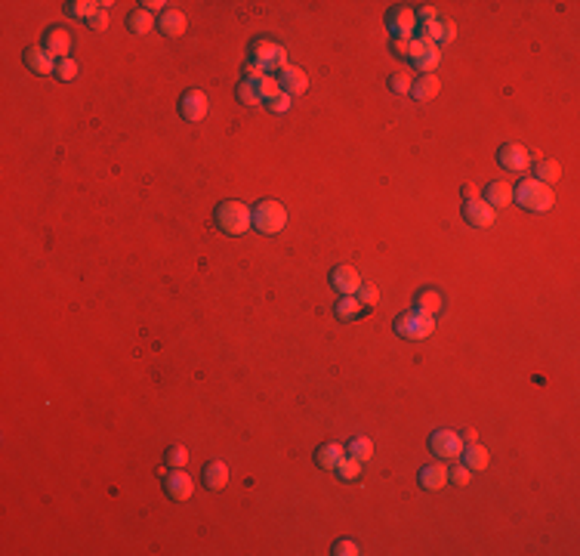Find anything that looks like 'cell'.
<instances>
[{
	"label": "cell",
	"instance_id": "1f68e13d",
	"mask_svg": "<svg viewBox=\"0 0 580 556\" xmlns=\"http://www.w3.org/2000/svg\"><path fill=\"white\" fill-rule=\"evenodd\" d=\"M355 297H358V303L364 306V309H373V306L380 303V291L371 282H361V287L355 291Z\"/></svg>",
	"mask_w": 580,
	"mask_h": 556
},
{
	"label": "cell",
	"instance_id": "8992f818",
	"mask_svg": "<svg viewBox=\"0 0 580 556\" xmlns=\"http://www.w3.org/2000/svg\"><path fill=\"white\" fill-rule=\"evenodd\" d=\"M386 25H389V31L395 34V37H405V41H410V37L417 34V25H420L417 9L408 6V4H395V6L389 9V16H386Z\"/></svg>",
	"mask_w": 580,
	"mask_h": 556
},
{
	"label": "cell",
	"instance_id": "4fadbf2b",
	"mask_svg": "<svg viewBox=\"0 0 580 556\" xmlns=\"http://www.w3.org/2000/svg\"><path fill=\"white\" fill-rule=\"evenodd\" d=\"M331 287L340 297H355V291L361 287V275L352 266H333L331 269Z\"/></svg>",
	"mask_w": 580,
	"mask_h": 556
},
{
	"label": "cell",
	"instance_id": "44dd1931",
	"mask_svg": "<svg viewBox=\"0 0 580 556\" xmlns=\"http://www.w3.org/2000/svg\"><path fill=\"white\" fill-rule=\"evenodd\" d=\"M157 28L167 37H180L185 31V13L182 9H164L161 19H157Z\"/></svg>",
	"mask_w": 580,
	"mask_h": 556
},
{
	"label": "cell",
	"instance_id": "7a4b0ae2",
	"mask_svg": "<svg viewBox=\"0 0 580 556\" xmlns=\"http://www.w3.org/2000/svg\"><path fill=\"white\" fill-rule=\"evenodd\" d=\"M512 201L519 204L522 210H531V213H547L553 207V189L544 185L540 180H522L516 189H512Z\"/></svg>",
	"mask_w": 580,
	"mask_h": 556
},
{
	"label": "cell",
	"instance_id": "d4e9b609",
	"mask_svg": "<svg viewBox=\"0 0 580 556\" xmlns=\"http://www.w3.org/2000/svg\"><path fill=\"white\" fill-rule=\"evenodd\" d=\"M127 28H130L133 34H148V31L155 28V16L148 13V9L139 6V9H133V13L127 16Z\"/></svg>",
	"mask_w": 580,
	"mask_h": 556
},
{
	"label": "cell",
	"instance_id": "d6a6232c",
	"mask_svg": "<svg viewBox=\"0 0 580 556\" xmlns=\"http://www.w3.org/2000/svg\"><path fill=\"white\" fill-rule=\"evenodd\" d=\"M235 93H238V99L244 102V105H263V99H259V93H257V83H254V81H241Z\"/></svg>",
	"mask_w": 580,
	"mask_h": 556
},
{
	"label": "cell",
	"instance_id": "f35d334b",
	"mask_svg": "<svg viewBox=\"0 0 580 556\" xmlns=\"http://www.w3.org/2000/svg\"><path fill=\"white\" fill-rule=\"evenodd\" d=\"M266 105L272 108V111H278V115H281V111H287V108H290V96H287V93H278V96H275V99H269Z\"/></svg>",
	"mask_w": 580,
	"mask_h": 556
},
{
	"label": "cell",
	"instance_id": "f546056e",
	"mask_svg": "<svg viewBox=\"0 0 580 556\" xmlns=\"http://www.w3.org/2000/svg\"><path fill=\"white\" fill-rule=\"evenodd\" d=\"M358 473H361V460L349 458V454L336 463V476H340L343 482H355V479H358Z\"/></svg>",
	"mask_w": 580,
	"mask_h": 556
},
{
	"label": "cell",
	"instance_id": "7402d4cb",
	"mask_svg": "<svg viewBox=\"0 0 580 556\" xmlns=\"http://www.w3.org/2000/svg\"><path fill=\"white\" fill-rule=\"evenodd\" d=\"M229 482V467L222 460H207V467H204V485H207L210 491H219L226 488Z\"/></svg>",
	"mask_w": 580,
	"mask_h": 556
},
{
	"label": "cell",
	"instance_id": "5bb4252c",
	"mask_svg": "<svg viewBox=\"0 0 580 556\" xmlns=\"http://www.w3.org/2000/svg\"><path fill=\"white\" fill-rule=\"evenodd\" d=\"M275 78H278V87H281V93H287L290 99L309 90V78H306V71H303V68H296V65H287V68H281V71L275 74Z\"/></svg>",
	"mask_w": 580,
	"mask_h": 556
},
{
	"label": "cell",
	"instance_id": "3957f363",
	"mask_svg": "<svg viewBox=\"0 0 580 556\" xmlns=\"http://www.w3.org/2000/svg\"><path fill=\"white\" fill-rule=\"evenodd\" d=\"M395 334L401 340H426L429 334L435 331V315H429V312H423V309H408V312H401L398 319H395Z\"/></svg>",
	"mask_w": 580,
	"mask_h": 556
},
{
	"label": "cell",
	"instance_id": "d6986e66",
	"mask_svg": "<svg viewBox=\"0 0 580 556\" xmlns=\"http://www.w3.org/2000/svg\"><path fill=\"white\" fill-rule=\"evenodd\" d=\"M460 458H463V463H466V467H470L472 473H479V470H485V467H488V463H491V454H488V448H485V445H479V442L463 445Z\"/></svg>",
	"mask_w": 580,
	"mask_h": 556
},
{
	"label": "cell",
	"instance_id": "603a6c76",
	"mask_svg": "<svg viewBox=\"0 0 580 556\" xmlns=\"http://www.w3.org/2000/svg\"><path fill=\"white\" fill-rule=\"evenodd\" d=\"M485 201H488L494 210H497V207H507V204H512V182H503V180L491 182L488 189H485Z\"/></svg>",
	"mask_w": 580,
	"mask_h": 556
},
{
	"label": "cell",
	"instance_id": "5b68a950",
	"mask_svg": "<svg viewBox=\"0 0 580 556\" xmlns=\"http://www.w3.org/2000/svg\"><path fill=\"white\" fill-rule=\"evenodd\" d=\"M408 59L417 65L423 74H433V68H438V62H442V46L426 41V37H410V53Z\"/></svg>",
	"mask_w": 580,
	"mask_h": 556
},
{
	"label": "cell",
	"instance_id": "60d3db41",
	"mask_svg": "<svg viewBox=\"0 0 580 556\" xmlns=\"http://www.w3.org/2000/svg\"><path fill=\"white\" fill-rule=\"evenodd\" d=\"M392 50L408 59V53H410V41H405V37H395V41H392Z\"/></svg>",
	"mask_w": 580,
	"mask_h": 556
},
{
	"label": "cell",
	"instance_id": "ac0fdd59",
	"mask_svg": "<svg viewBox=\"0 0 580 556\" xmlns=\"http://www.w3.org/2000/svg\"><path fill=\"white\" fill-rule=\"evenodd\" d=\"M346 458V445H340V442H324L321 448L315 451V463L321 470H336V463H340Z\"/></svg>",
	"mask_w": 580,
	"mask_h": 556
},
{
	"label": "cell",
	"instance_id": "74e56055",
	"mask_svg": "<svg viewBox=\"0 0 580 556\" xmlns=\"http://www.w3.org/2000/svg\"><path fill=\"white\" fill-rule=\"evenodd\" d=\"M333 556H355L358 553V544L355 541H349V537H343V541H336L333 544V550H331Z\"/></svg>",
	"mask_w": 580,
	"mask_h": 556
},
{
	"label": "cell",
	"instance_id": "277c9868",
	"mask_svg": "<svg viewBox=\"0 0 580 556\" xmlns=\"http://www.w3.org/2000/svg\"><path fill=\"white\" fill-rule=\"evenodd\" d=\"M250 217H254V229L257 232H263V235H278V232L284 229V222H287V210H284L281 201L266 198L250 210Z\"/></svg>",
	"mask_w": 580,
	"mask_h": 556
},
{
	"label": "cell",
	"instance_id": "ab89813d",
	"mask_svg": "<svg viewBox=\"0 0 580 556\" xmlns=\"http://www.w3.org/2000/svg\"><path fill=\"white\" fill-rule=\"evenodd\" d=\"M90 28H93V31H105V28H108V9H99V13L90 19Z\"/></svg>",
	"mask_w": 580,
	"mask_h": 556
},
{
	"label": "cell",
	"instance_id": "f1b7e54d",
	"mask_svg": "<svg viewBox=\"0 0 580 556\" xmlns=\"http://www.w3.org/2000/svg\"><path fill=\"white\" fill-rule=\"evenodd\" d=\"M99 9L102 6L93 4V0H71V4H65V13H68L71 19H87V22L99 13Z\"/></svg>",
	"mask_w": 580,
	"mask_h": 556
},
{
	"label": "cell",
	"instance_id": "52a82bcc",
	"mask_svg": "<svg viewBox=\"0 0 580 556\" xmlns=\"http://www.w3.org/2000/svg\"><path fill=\"white\" fill-rule=\"evenodd\" d=\"M161 482H164V491L170 495L173 500H189L192 491H195V482L192 476L185 473L182 467H173V470H161Z\"/></svg>",
	"mask_w": 580,
	"mask_h": 556
},
{
	"label": "cell",
	"instance_id": "7bdbcfd3",
	"mask_svg": "<svg viewBox=\"0 0 580 556\" xmlns=\"http://www.w3.org/2000/svg\"><path fill=\"white\" fill-rule=\"evenodd\" d=\"M463 195H466V201H472V198H479V189L475 185H463Z\"/></svg>",
	"mask_w": 580,
	"mask_h": 556
},
{
	"label": "cell",
	"instance_id": "ba28073f",
	"mask_svg": "<svg viewBox=\"0 0 580 556\" xmlns=\"http://www.w3.org/2000/svg\"><path fill=\"white\" fill-rule=\"evenodd\" d=\"M429 451H433L438 460L460 458V451H463V439H460V436H457L454 430H435L433 436H429Z\"/></svg>",
	"mask_w": 580,
	"mask_h": 556
},
{
	"label": "cell",
	"instance_id": "e0dca14e",
	"mask_svg": "<svg viewBox=\"0 0 580 556\" xmlns=\"http://www.w3.org/2000/svg\"><path fill=\"white\" fill-rule=\"evenodd\" d=\"M447 467L445 463H426L423 470H420V485H423L426 491H438L447 485Z\"/></svg>",
	"mask_w": 580,
	"mask_h": 556
},
{
	"label": "cell",
	"instance_id": "9c48e42d",
	"mask_svg": "<svg viewBox=\"0 0 580 556\" xmlns=\"http://www.w3.org/2000/svg\"><path fill=\"white\" fill-rule=\"evenodd\" d=\"M207 108H210V99L204 90H185L180 96V115L189 124H198V120L207 118Z\"/></svg>",
	"mask_w": 580,
	"mask_h": 556
},
{
	"label": "cell",
	"instance_id": "484cf974",
	"mask_svg": "<svg viewBox=\"0 0 580 556\" xmlns=\"http://www.w3.org/2000/svg\"><path fill=\"white\" fill-rule=\"evenodd\" d=\"M534 180H540L544 185H553L562 180V164L553 161V158H544V161H537V173H534Z\"/></svg>",
	"mask_w": 580,
	"mask_h": 556
},
{
	"label": "cell",
	"instance_id": "836d02e7",
	"mask_svg": "<svg viewBox=\"0 0 580 556\" xmlns=\"http://www.w3.org/2000/svg\"><path fill=\"white\" fill-rule=\"evenodd\" d=\"M410 87H414V78H410V74H405V71H398V74H392V78H389V90H392V93H401V96H408Z\"/></svg>",
	"mask_w": 580,
	"mask_h": 556
},
{
	"label": "cell",
	"instance_id": "8d00e7d4",
	"mask_svg": "<svg viewBox=\"0 0 580 556\" xmlns=\"http://www.w3.org/2000/svg\"><path fill=\"white\" fill-rule=\"evenodd\" d=\"M447 479L457 482V485H470V482H472V470L466 467V463H460V467L447 470Z\"/></svg>",
	"mask_w": 580,
	"mask_h": 556
},
{
	"label": "cell",
	"instance_id": "2e32d148",
	"mask_svg": "<svg viewBox=\"0 0 580 556\" xmlns=\"http://www.w3.org/2000/svg\"><path fill=\"white\" fill-rule=\"evenodd\" d=\"M56 62H59V59H53L43 46H28V50H25V65L34 74H41V78H46V74H56Z\"/></svg>",
	"mask_w": 580,
	"mask_h": 556
},
{
	"label": "cell",
	"instance_id": "4316f807",
	"mask_svg": "<svg viewBox=\"0 0 580 556\" xmlns=\"http://www.w3.org/2000/svg\"><path fill=\"white\" fill-rule=\"evenodd\" d=\"M333 312H336V319L352 321V319H358V315L364 312V306L358 303V297H340V300L333 303Z\"/></svg>",
	"mask_w": 580,
	"mask_h": 556
},
{
	"label": "cell",
	"instance_id": "ee69618b",
	"mask_svg": "<svg viewBox=\"0 0 580 556\" xmlns=\"http://www.w3.org/2000/svg\"><path fill=\"white\" fill-rule=\"evenodd\" d=\"M463 439H466V442H475V439H479V433H475V430H466Z\"/></svg>",
	"mask_w": 580,
	"mask_h": 556
},
{
	"label": "cell",
	"instance_id": "30bf717a",
	"mask_svg": "<svg viewBox=\"0 0 580 556\" xmlns=\"http://www.w3.org/2000/svg\"><path fill=\"white\" fill-rule=\"evenodd\" d=\"M497 161L503 170H512V173H525L531 167V152L519 143H503L497 148Z\"/></svg>",
	"mask_w": 580,
	"mask_h": 556
},
{
	"label": "cell",
	"instance_id": "7c38bea8",
	"mask_svg": "<svg viewBox=\"0 0 580 556\" xmlns=\"http://www.w3.org/2000/svg\"><path fill=\"white\" fill-rule=\"evenodd\" d=\"M41 46L53 56V59H68V56H71V34H68V28H46Z\"/></svg>",
	"mask_w": 580,
	"mask_h": 556
},
{
	"label": "cell",
	"instance_id": "6da1fadb",
	"mask_svg": "<svg viewBox=\"0 0 580 556\" xmlns=\"http://www.w3.org/2000/svg\"><path fill=\"white\" fill-rule=\"evenodd\" d=\"M213 220L217 226L226 232V235H244V232L254 226V217H250V207L244 201H219L217 210H213Z\"/></svg>",
	"mask_w": 580,
	"mask_h": 556
},
{
	"label": "cell",
	"instance_id": "d590c367",
	"mask_svg": "<svg viewBox=\"0 0 580 556\" xmlns=\"http://www.w3.org/2000/svg\"><path fill=\"white\" fill-rule=\"evenodd\" d=\"M56 78H59V81H74V78H78V62H74L71 56H68V59H59V62H56Z\"/></svg>",
	"mask_w": 580,
	"mask_h": 556
},
{
	"label": "cell",
	"instance_id": "83f0119b",
	"mask_svg": "<svg viewBox=\"0 0 580 556\" xmlns=\"http://www.w3.org/2000/svg\"><path fill=\"white\" fill-rule=\"evenodd\" d=\"M346 454L355 460H361V463H368L373 458V442L368 439V436H355V439L346 445Z\"/></svg>",
	"mask_w": 580,
	"mask_h": 556
},
{
	"label": "cell",
	"instance_id": "ffe728a7",
	"mask_svg": "<svg viewBox=\"0 0 580 556\" xmlns=\"http://www.w3.org/2000/svg\"><path fill=\"white\" fill-rule=\"evenodd\" d=\"M438 90H442V81H438L435 74H420L414 81V87H410V96L420 99V102H429V99L438 96Z\"/></svg>",
	"mask_w": 580,
	"mask_h": 556
},
{
	"label": "cell",
	"instance_id": "e575fe53",
	"mask_svg": "<svg viewBox=\"0 0 580 556\" xmlns=\"http://www.w3.org/2000/svg\"><path fill=\"white\" fill-rule=\"evenodd\" d=\"M164 460H167V467H185V460H189V451H185L182 445H170V448L164 451Z\"/></svg>",
	"mask_w": 580,
	"mask_h": 556
},
{
	"label": "cell",
	"instance_id": "4dcf8cb0",
	"mask_svg": "<svg viewBox=\"0 0 580 556\" xmlns=\"http://www.w3.org/2000/svg\"><path fill=\"white\" fill-rule=\"evenodd\" d=\"M257 93H259V99H275L278 93H281V87H278V78L275 74H263V78L257 81Z\"/></svg>",
	"mask_w": 580,
	"mask_h": 556
},
{
	"label": "cell",
	"instance_id": "9a60e30c",
	"mask_svg": "<svg viewBox=\"0 0 580 556\" xmlns=\"http://www.w3.org/2000/svg\"><path fill=\"white\" fill-rule=\"evenodd\" d=\"M278 46H281V43H275L272 37H254V41H250V46H247V56H250V62L259 65V68L266 71ZM266 74H269V71H266Z\"/></svg>",
	"mask_w": 580,
	"mask_h": 556
},
{
	"label": "cell",
	"instance_id": "cb8c5ba5",
	"mask_svg": "<svg viewBox=\"0 0 580 556\" xmlns=\"http://www.w3.org/2000/svg\"><path fill=\"white\" fill-rule=\"evenodd\" d=\"M414 306L429 312V315H435L438 309H442V294H438V287H423V291H417L414 294Z\"/></svg>",
	"mask_w": 580,
	"mask_h": 556
},
{
	"label": "cell",
	"instance_id": "8fae6325",
	"mask_svg": "<svg viewBox=\"0 0 580 556\" xmlns=\"http://www.w3.org/2000/svg\"><path fill=\"white\" fill-rule=\"evenodd\" d=\"M463 220L470 222V226L488 229V226H494V220H497V210H494L485 198H472V201H463Z\"/></svg>",
	"mask_w": 580,
	"mask_h": 556
},
{
	"label": "cell",
	"instance_id": "b9f144b4",
	"mask_svg": "<svg viewBox=\"0 0 580 556\" xmlns=\"http://www.w3.org/2000/svg\"><path fill=\"white\" fill-rule=\"evenodd\" d=\"M139 6H143V9H148V13L155 16L157 9H161V6H167V4H164V0H143V4H139Z\"/></svg>",
	"mask_w": 580,
	"mask_h": 556
}]
</instances>
